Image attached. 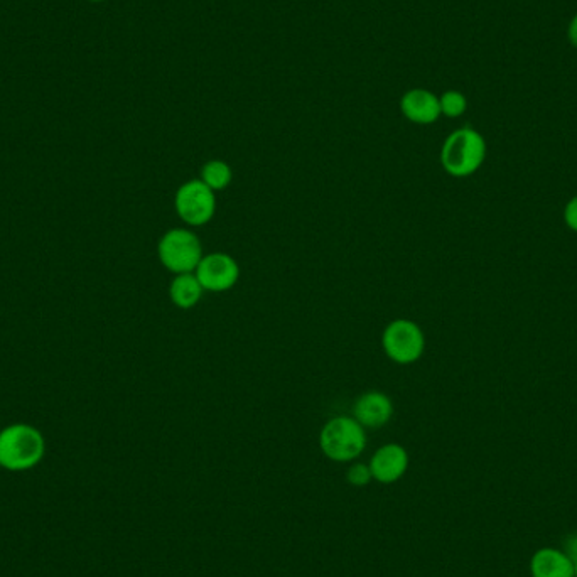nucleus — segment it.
<instances>
[{
    "mask_svg": "<svg viewBox=\"0 0 577 577\" xmlns=\"http://www.w3.org/2000/svg\"><path fill=\"white\" fill-rule=\"evenodd\" d=\"M567 38L571 41L572 46L577 49V14L572 17V21L569 22V29H567Z\"/></svg>",
    "mask_w": 577,
    "mask_h": 577,
    "instance_id": "obj_18",
    "label": "nucleus"
},
{
    "mask_svg": "<svg viewBox=\"0 0 577 577\" xmlns=\"http://www.w3.org/2000/svg\"><path fill=\"white\" fill-rule=\"evenodd\" d=\"M486 159V141L478 130L471 127L454 130L441 149V164L453 178H468L483 166Z\"/></svg>",
    "mask_w": 577,
    "mask_h": 577,
    "instance_id": "obj_2",
    "label": "nucleus"
},
{
    "mask_svg": "<svg viewBox=\"0 0 577 577\" xmlns=\"http://www.w3.org/2000/svg\"><path fill=\"white\" fill-rule=\"evenodd\" d=\"M562 551L572 562H577V534H572L564 540Z\"/></svg>",
    "mask_w": 577,
    "mask_h": 577,
    "instance_id": "obj_17",
    "label": "nucleus"
},
{
    "mask_svg": "<svg viewBox=\"0 0 577 577\" xmlns=\"http://www.w3.org/2000/svg\"><path fill=\"white\" fill-rule=\"evenodd\" d=\"M532 577H576L574 562L564 554L562 549L544 547L535 552L530 561Z\"/></svg>",
    "mask_w": 577,
    "mask_h": 577,
    "instance_id": "obj_11",
    "label": "nucleus"
},
{
    "mask_svg": "<svg viewBox=\"0 0 577 577\" xmlns=\"http://www.w3.org/2000/svg\"><path fill=\"white\" fill-rule=\"evenodd\" d=\"M203 292L205 289L198 281V277L195 276V272L174 276L171 286H169V297H171L174 306L179 309L195 308L196 304L201 301Z\"/></svg>",
    "mask_w": 577,
    "mask_h": 577,
    "instance_id": "obj_12",
    "label": "nucleus"
},
{
    "mask_svg": "<svg viewBox=\"0 0 577 577\" xmlns=\"http://www.w3.org/2000/svg\"><path fill=\"white\" fill-rule=\"evenodd\" d=\"M92 2H103V0H92Z\"/></svg>",
    "mask_w": 577,
    "mask_h": 577,
    "instance_id": "obj_20",
    "label": "nucleus"
},
{
    "mask_svg": "<svg viewBox=\"0 0 577 577\" xmlns=\"http://www.w3.org/2000/svg\"><path fill=\"white\" fill-rule=\"evenodd\" d=\"M564 222L569 230L577 233V196L567 203L566 210H564Z\"/></svg>",
    "mask_w": 577,
    "mask_h": 577,
    "instance_id": "obj_16",
    "label": "nucleus"
},
{
    "mask_svg": "<svg viewBox=\"0 0 577 577\" xmlns=\"http://www.w3.org/2000/svg\"><path fill=\"white\" fill-rule=\"evenodd\" d=\"M195 276L205 291L227 292L237 286L240 279V265L232 255L213 252L203 255V259L196 267Z\"/></svg>",
    "mask_w": 577,
    "mask_h": 577,
    "instance_id": "obj_7",
    "label": "nucleus"
},
{
    "mask_svg": "<svg viewBox=\"0 0 577 577\" xmlns=\"http://www.w3.org/2000/svg\"><path fill=\"white\" fill-rule=\"evenodd\" d=\"M46 441L39 429L29 424H12L0 431V468L7 471L33 470L43 461Z\"/></svg>",
    "mask_w": 577,
    "mask_h": 577,
    "instance_id": "obj_1",
    "label": "nucleus"
},
{
    "mask_svg": "<svg viewBox=\"0 0 577 577\" xmlns=\"http://www.w3.org/2000/svg\"><path fill=\"white\" fill-rule=\"evenodd\" d=\"M382 346L385 355L399 365L419 362L426 351V336L419 324L410 319H395L383 329Z\"/></svg>",
    "mask_w": 577,
    "mask_h": 577,
    "instance_id": "obj_5",
    "label": "nucleus"
},
{
    "mask_svg": "<svg viewBox=\"0 0 577 577\" xmlns=\"http://www.w3.org/2000/svg\"><path fill=\"white\" fill-rule=\"evenodd\" d=\"M319 446L335 463H350L367 448V429L355 417H333L319 434Z\"/></svg>",
    "mask_w": 577,
    "mask_h": 577,
    "instance_id": "obj_3",
    "label": "nucleus"
},
{
    "mask_svg": "<svg viewBox=\"0 0 577 577\" xmlns=\"http://www.w3.org/2000/svg\"><path fill=\"white\" fill-rule=\"evenodd\" d=\"M368 466L373 480L390 485L399 481L409 470V453L400 444H385L375 451Z\"/></svg>",
    "mask_w": 577,
    "mask_h": 577,
    "instance_id": "obj_9",
    "label": "nucleus"
},
{
    "mask_svg": "<svg viewBox=\"0 0 577 577\" xmlns=\"http://www.w3.org/2000/svg\"><path fill=\"white\" fill-rule=\"evenodd\" d=\"M574 576L577 577V562H574Z\"/></svg>",
    "mask_w": 577,
    "mask_h": 577,
    "instance_id": "obj_19",
    "label": "nucleus"
},
{
    "mask_svg": "<svg viewBox=\"0 0 577 577\" xmlns=\"http://www.w3.org/2000/svg\"><path fill=\"white\" fill-rule=\"evenodd\" d=\"M161 264L173 274L195 272L203 259L200 238L186 228H173L162 235L157 245Z\"/></svg>",
    "mask_w": 577,
    "mask_h": 577,
    "instance_id": "obj_4",
    "label": "nucleus"
},
{
    "mask_svg": "<svg viewBox=\"0 0 577 577\" xmlns=\"http://www.w3.org/2000/svg\"><path fill=\"white\" fill-rule=\"evenodd\" d=\"M439 105H441V115H446L449 119H458L466 112L468 100L458 90H448L439 97Z\"/></svg>",
    "mask_w": 577,
    "mask_h": 577,
    "instance_id": "obj_14",
    "label": "nucleus"
},
{
    "mask_svg": "<svg viewBox=\"0 0 577 577\" xmlns=\"http://www.w3.org/2000/svg\"><path fill=\"white\" fill-rule=\"evenodd\" d=\"M400 110L405 119L419 125H431L441 117L439 97L424 88H414L404 93L400 100Z\"/></svg>",
    "mask_w": 577,
    "mask_h": 577,
    "instance_id": "obj_10",
    "label": "nucleus"
},
{
    "mask_svg": "<svg viewBox=\"0 0 577 577\" xmlns=\"http://www.w3.org/2000/svg\"><path fill=\"white\" fill-rule=\"evenodd\" d=\"M174 208L188 227H205L216 213V195L201 179H189L179 186Z\"/></svg>",
    "mask_w": 577,
    "mask_h": 577,
    "instance_id": "obj_6",
    "label": "nucleus"
},
{
    "mask_svg": "<svg viewBox=\"0 0 577 577\" xmlns=\"http://www.w3.org/2000/svg\"><path fill=\"white\" fill-rule=\"evenodd\" d=\"M346 480L353 486H367L373 480L368 464L356 463L346 473Z\"/></svg>",
    "mask_w": 577,
    "mask_h": 577,
    "instance_id": "obj_15",
    "label": "nucleus"
},
{
    "mask_svg": "<svg viewBox=\"0 0 577 577\" xmlns=\"http://www.w3.org/2000/svg\"><path fill=\"white\" fill-rule=\"evenodd\" d=\"M394 416V402L383 392H365L355 400L351 417H355L365 429H378L389 424Z\"/></svg>",
    "mask_w": 577,
    "mask_h": 577,
    "instance_id": "obj_8",
    "label": "nucleus"
},
{
    "mask_svg": "<svg viewBox=\"0 0 577 577\" xmlns=\"http://www.w3.org/2000/svg\"><path fill=\"white\" fill-rule=\"evenodd\" d=\"M200 179L216 193V191L227 189L232 184L233 171L228 162L222 161V159H213V161L206 162L205 166L201 168Z\"/></svg>",
    "mask_w": 577,
    "mask_h": 577,
    "instance_id": "obj_13",
    "label": "nucleus"
}]
</instances>
